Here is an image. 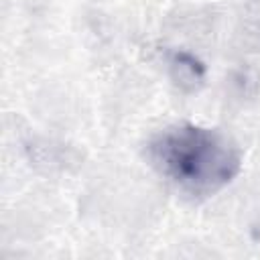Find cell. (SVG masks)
Segmentation results:
<instances>
[{"mask_svg":"<svg viewBox=\"0 0 260 260\" xmlns=\"http://www.w3.org/2000/svg\"><path fill=\"white\" fill-rule=\"evenodd\" d=\"M150 167L189 197H211L228 187L242 169L238 144L215 128L173 124L146 142Z\"/></svg>","mask_w":260,"mask_h":260,"instance_id":"1","label":"cell"},{"mask_svg":"<svg viewBox=\"0 0 260 260\" xmlns=\"http://www.w3.org/2000/svg\"><path fill=\"white\" fill-rule=\"evenodd\" d=\"M169 75L183 91H195L205 79V67L195 55L187 51H175L169 59Z\"/></svg>","mask_w":260,"mask_h":260,"instance_id":"2","label":"cell"}]
</instances>
